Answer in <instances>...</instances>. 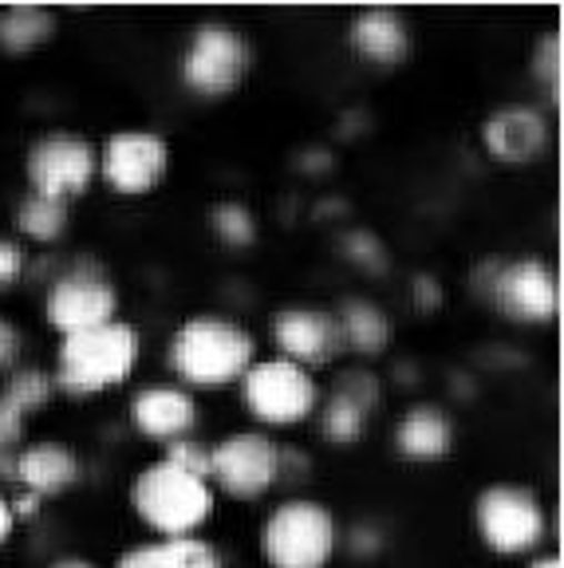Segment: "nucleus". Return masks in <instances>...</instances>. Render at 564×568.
<instances>
[{
  "label": "nucleus",
  "mask_w": 564,
  "mask_h": 568,
  "mask_svg": "<svg viewBox=\"0 0 564 568\" xmlns=\"http://www.w3.org/2000/svg\"><path fill=\"white\" fill-rule=\"evenodd\" d=\"M253 336L225 316H194L170 339V372L190 387L218 390L253 367Z\"/></svg>",
  "instance_id": "1"
},
{
  "label": "nucleus",
  "mask_w": 564,
  "mask_h": 568,
  "mask_svg": "<svg viewBox=\"0 0 564 568\" xmlns=\"http://www.w3.org/2000/svg\"><path fill=\"white\" fill-rule=\"evenodd\" d=\"M134 364H139V332L131 324H123V320H111L103 328L63 336L56 383L68 395L83 399V395H99V390L127 383Z\"/></svg>",
  "instance_id": "2"
},
{
  "label": "nucleus",
  "mask_w": 564,
  "mask_h": 568,
  "mask_svg": "<svg viewBox=\"0 0 564 568\" xmlns=\"http://www.w3.org/2000/svg\"><path fill=\"white\" fill-rule=\"evenodd\" d=\"M131 506L142 521L162 537H194L213 514L210 481L178 470L174 462L159 458L134 478Z\"/></svg>",
  "instance_id": "3"
},
{
  "label": "nucleus",
  "mask_w": 564,
  "mask_h": 568,
  "mask_svg": "<svg viewBox=\"0 0 564 568\" xmlns=\"http://www.w3.org/2000/svg\"><path fill=\"white\" fill-rule=\"evenodd\" d=\"M335 517L328 506L309 501V497H292L276 506L261 532L265 560L273 568H324L335 552Z\"/></svg>",
  "instance_id": "4"
},
{
  "label": "nucleus",
  "mask_w": 564,
  "mask_h": 568,
  "mask_svg": "<svg viewBox=\"0 0 564 568\" xmlns=\"http://www.w3.org/2000/svg\"><path fill=\"white\" fill-rule=\"evenodd\" d=\"M249 71V44L238 28L205 20L190 32V44L182 55V80L194 95L218 99L230 95Z\"/></svg>",
  "instance_id": "5"
},
{
  "label": "nucleus",
  "mask_w": 564,
  "mask_h": 568,
  "mask_svg": "<svg viewBox=\"0 0 564 568\" xmlns=\"http://www.w3.org/2000/svg\"><path fill=\"white\" fill-rule=\"evenodd\" d=\"M241 399L261 423L292 426L316 410L320 387L304 367L289 364V359H261L241 375Z\"/></svg>",
  "instance_id": "6"
},
{
  "label": "nucleus",
  "mask_w": 564,
  "mask_h": 568,
  "mask_svg": "<svg viewBox=\"0 0 564 568\" xmlns=\"http://www.w3.org/2000/svg\"><path fill=\"white\" fill-rule=\"evenodd\" d=\"M477 532L502 557L533 552L545 541V506L521 486H490L477 497Z\"/></svg>",
  "instance_id": "7"
},
{
  "label": "nucleus",
  "mask_w": 564,
  "mask_h": 568,
  "mask_svg": "<svg viewBox=\"0 0 564 568\" xmlns=\"http://www.w3.org/2000/svg\"><path fill=\"white\" fill-rule=\"evenodd\" d=\"M95 170H99L95 151H91V142L80 139V134L56 131L28 146V186L40 197L71 202V197H80L91 186Z\"/></svg>",
  "instance_id": "8"
},
{
  "label": "nucleus",
  "mask_w": 564,
  "mask_h": 568,
  "mask_svg": "<svg viewBox=\"0 0 564 568\" xmlns=\"http://www.w3.org/2000/svg\"><path fill=\"white\" fill-rule=\"evenodd\" d=\"M276 474H281V450L256 430H238L210 450V478L241 501L265 494L276 481Z\"/></svg>",
  "instance_id": "9"
},
{
  "label": "nucleus",
  "mask_w": 564,
  "mask_h": 568,
  "mask_svg": "<svg viewBox=\"0 0 564 568\" xmlns=\"http://www.w3.org/2000/svg\"><path fill=\"white\" fill-rule=\"evenodd\" d=\"M494 304L517 324H548L556 316V273L541 257H521L505 261V265L490 268V288Z\"/></svg>",
  "instance_id": "10"
},
{
  "label": "nucleus",
  "mask_w": 564,
  "mask_h": 568,
  "mask_svg": "<svg viewBox=\"0 0 564 568\" xmlns=\"http://www.w3.org/2000/svg\"><path fill=\"white\" fill-rule=\"evenodd\" d=\"M44 308L56 332L75 336V332H91L111 324L119 312V293L107 276H99L91 265H83V268H71L68 276H60L48 288Z\"/></svg>",
  "instance_id": "11"
},
{
  "label": "nucleus",
  "mask_w": 564,
  "mask_h": 568,
  "mask_svg": "<svg viewBox=\"0 0 564 568\" xmlns=\"http://www.w3.org/2000/svg\"><path fill=\"white\" fill-rule=\"evenodd\" d=\"M103 178L107 186L123 197H142L159 186L170 170V146L154 131H119L107 139L103 151Z\"/></svg>",
  "instance_id": "12"
},
{
  "label": "nucleus",
  "mask_w": 564,
  "mask_h": 568,
  "mask_svg": "<svg viewBox=\"0 0 564 568\" xmlns=\"http://www.w3.org/2000/svg\"><path fill=\"white\" fill-rule=\"evenodd\" d=\"M273 339L281 347V359L296 367H320L332 364L340 347H344V336H340V320L324 308H284L276 312L273 320Z\"/></svg>",
  "instance_id": "13"
},
{
  "label": "nucleus",
  "mask_w": 564,
  "mask_h": 568,
  "mask_svg": "<svg viewBox=\"0 0 564 568\" xmlns=\"http://www.w3.org/2000/svg\"><path fill=\"white\" fill-rule=\"evenodd\" d=\"M482 139L494 159L510 166H530L548 151V123L533 106H502L485 119Z\"/></svg>",
  "instance_id": "14"
},
{
  "label": "nucleus",
  "mask_w": 564,
  "mask_h": 568,
  "mask_svg": "<svg viewBox=\"0 0 564 568\" xmlns=\"http://www.w3.org/2000/svg\"><path fill=\"white\" fill-rule=\"evenodd\" d=\"M131 423L154 443H182L198 426V403L178 387H147L134 395Z\"/></svg>",
  "instance_id": "15"
},
{
  "label": "nucleus",
  "mask_w": 564,
  "mask_h": 568,
  "mask_svg": "<svg viewBox=\"0 0 564 568\" xmlns=\"http://www.w3.org/2000/svg\"><path fill=\"white\" fill-rule=\"evenodd\" d=\"M352 44L363 60L391 68V63H403L411 52V28L395 9H367L352 20Z\"/></svg>",
  "instance_id": "16"
},
{
  "label": "nucleus",
  "mask_w": 564,
  "mask_h": 568,
  "mask_svg": "<svg viewBox=\"0 0 564 568\" xmlns=\"http://www.w3.org/2000/svg\"><path fill=\"white\" fill-rule=\"evenodd\" d=\"M395 446L411 462L446 458L454 446V423L439 407H411L395 426Z\"/></svg>",
  "instance_id": "17"
},
{
  "label": "nucleus",
  "mask_w": 564,
  "mask_h": 568,
  "mask_svg": "<svg viewBox=\"0 0 564 568\" xmlns=\"http://www.w3.org/2000/svg\"><path fill=\"white\" fill-rule=\"evenodd\" d=\"M12 474L24 481L28 494L48 497V494H60V489H68L71 481H75V474H80V462H75V454H71L68 446H60V443H36V446H28V450L20 454L17 470H12Z\"/></svg>",
  "instance_id": "18"
},
{
  "label": "nucleus",
  "mask_w": 564,
  "mask_h": 568,
  "mask_svg": "<svg viewBox=\"0 0 564 568\" xmlns=\"http://www.w3.org/2000/svg\"><path fill=\"white\" fill-rule=\"evenodd\" d=\"M115 568H221L218 552L198 537H162L123 552Z\"/></svg>",
  "instance_id": "19"
},
{
  "label": "nucleus",
  "mask_w": 564,
  "mask_h": 568,
  "mask_svg": "<svg viewBox=\"0 0 564 568\" xmlns=\"http://www.w3.org/2000/svg\"><path fill=\"white\" fill-rule=\"evenodd\" d=\"M335 320H340V336H344V344H352L355 352L375 355L391 344V320H387V312L375 308V304L348 301L344 312H340Z\"/></svg>",
  "instance_id": "20"
},
{
  "label": "nucleus",
  "mask_w": 564,
  "mask_h": 568,
  "mask_svg": "<svg viewBox=\"0 0 564 568\" xmlns=\"http://www.w3.org/2000/svg\"><path fill=\"white\" fill-rule=\"evenodd\" d=\"M56 28V17L48 9H32V4H20L0 17V48L9 52H28V48L44 44Z\"/></svg>",
  "instance_id": "21"
},
{
  "label": "nucleus",
  "mask_w": 564,
  "mask_h": 568,
  "mask_svg": "<svg viewBox=\"0 0 564 568\" xmlns=\"http://www.w3.org/2000/svg\"><path fill=\"white\" fill-rule=\"evenodd\" d=\"M17 225L36 241H60L63 230H68V202L28 194L17 210Z\"/></svg>",
  "instance_id": "22"
},
{
  "label": "nucleus",
  "mask_w": 564,
  "mask_h": 568,
  "mask_svg": "<svg viewBox=\"0 0 564 568\" xmlns=\"http://www.w3.org/2000/svg\"><path fill=\"white\" fill-rule=\"evenodd\" d=\"M367 407H360L355 399H348L344 390H332V399L320 410V435L332 438V443H355L367 426Z\"/></svg>",
  "instance_id": "23"
},
{
  "label": "nucleus",
  "mask_w": 564,
  "mask_h": 568,
  "mask_svg": "<svg viewBox=\"0 0 564 568\" xmlns=\"http://www.w3.org/2000/svg\"><path fill=\"white\" fill-rule=\"evenodd\" d=\"M0 399L9 403V407H17L20 415L28 418V410L44 407V403L52 399V379H48L44 372H17Z\"/></svg>",
  "instance_id": "24"
},
{
  "label": "nucleus",
  "mask_w": 564,
  "mask_h": 568,
  "mask_svg": "<svg viewBox=\"0 0 564 568\" xmlns=\"http://www.w3.org/2000/svg\"><path fill=\"white\" fill-rule=\"evenodd\" d=\"M213 230H218V237L225 241V245H253L256 241L253 213L238 202H221L218 210H213Z\"/></svg>",
  "instance_id": "25"
},
{
  "label": "nucleus",
  "mask_w": 564,
  "mask_h": 568,
  "mask_svg": "<svg viewBox=\"0 0 564 568\" xmlns=\"http://www.w3.org/2000/svg\"><path fill=\"white\" fill-rule=\"evenodd\" d=\"M167 462H174L178 470L194 474V478L210 481V450H205V446H198V443H190V438H182V443H170Z\"/></svg>",
  "instance_id": "26"
},
{
  "label": "nucleus",
  "mask_w": 564,
  "mask_h": 568,
  "mask_svg": "<svg viewBox=\"0 0 564 568\" xmlns=\"http://www.w3.org/2000/svg\"><path fill=\"white\" fill-rule=\"evenodd\" d=\"M537 80L548 83V95H561V40L548 32L537 44Z\"/></svg>",
  "instance_id": "27"
},
{
  "label": "nucleus",
  "mask_w": 564,
  "mask_h": 568,
  "mask_svg": "<svg viewBox=\"0 0 564 568\" xmlns=\"http://www.w3.org/2000/svg\"><path fill=\"white\" fill-rule=\"evenodd\" d=\"M344 248L352 253V261H360L363 268H375V273H380V268L387 265V253H383V245L375 237H371V233H360V230L348 233Z\"/></svg>",
  "instance_id": "28"
},
{
  "label": "nucleus",
  "mask_w": 564,
  "mask_h": 568,
  "mask_svg": "<svg viewBox=\"0 0 564 568\" xmlns=\"http://www.w3.org/2000/svg\"><path fill=\"white\" fill-rule=\"evenodd\" d=\"M20 273H24V248H20L17 241L0 237V288L17 284Z\"/></svg>",
  "instance_id": "29"
},
{
  "label": "nucleus",
  "mask_w": 564,
  "mask_h": 568,
  "mask_svg": "<svg viewBox=\"0 0 564 568\" xmlns=\"http://www.w3.org/2000/svg\"><path fill=\"white\" fill-rule=\"evenodd\" d=\"M17 347H20L17 328H12L9 320H0V367H9L17 359Z\"/></svg>",
  "instance_id": "30"
},
{
  "label": "nucleus",
  "mask_w": 564,
  "mask_h": 568,
  "mask_svg": "<svg viewBox=\"0 0 564 568\" xmlns=\"http://www.w3.org/2000/svg\"><path fill=\"white\" fill-rule=\"evenodd\" d=\"M352 549H360V552H380L383 549V537L375 529H355L352 532Z\"/></svg>",
  "instance_id": "31"
},
{
  "label": "nucleus",
  "mask_w": 564,
  "mask_h": 568,
  "mask_svg": "<svg viewBox=\"0 0 564 568\" xmlns=\"http://www.w3.org/2000/svg\"><path fill=\"white\" fill-rule=\"evenodd\" d=\"M9 532H12V509H9V501L0 497V545L9 541Z\"/></svg>",
  "instance_id": "32"
},
{
  "label": "nucleus",
  "mask_w": 564,
  "mask_h": 568,
  "mask_svg": "<svg viewBox=\"0 0 564 568\" xmlns=\"http://www.w3.org/2000/svg\"><path fill=\"white\" fill-rule=\"evenodd\" d=\"M36 506H40V497L28 494V497H20V501H17V514H20V517H28V514H36Z\"/></svg>",
  "instance_id": "33"
},
{
  "label": "nucleus",
  "mask_w": 564,
  "mask_h": 568,
  "mask_svg": "<svg viewBox=\"0 0 564 568\" xmlns=\"http://www.w3.org/2000/svg\"><path fill=\"white\" fill-rule=\"evenodd\" d=\"M52 568H95L91 560H80V557H63V560H56Z\"/></svg>",
  "instance_id": "34"
},
{
  "label": "nucleus",
  "mask_w": 564,
  "mask_h": 568,
  "mask_svg": "<svg viewBox=\"0 0 564 568\" xmlns=\"http://www.w3.org/2000/svg\"><path fill=\"white\" fill-rule=\"evenodd\" d=\"M530 568H561V557H537Z\"/></svg>",
  "instance_id": "35"
}]
</instances>
